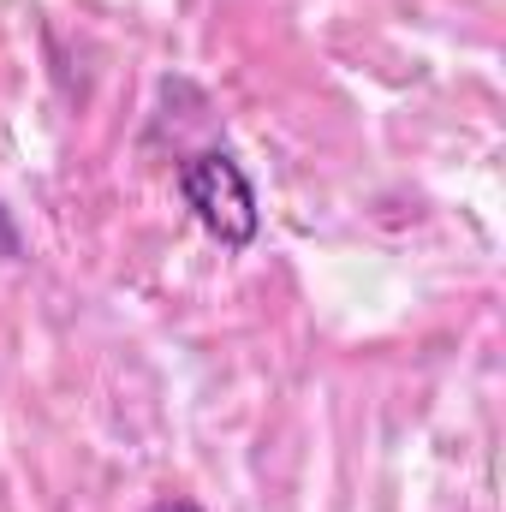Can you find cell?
Here are the masks:
<instances>
[{
  "instance_id": "cell-2",
  "label": "cell",
  "mask_w": 506,
  "mask_h": 512,
  "mask_svg": "<svg viewBox=\"0 0 506 512\" xmlns=\"http://www.w3.org/2000/svg\"><path fill=\"white\" fill-rule=\"evenodd\" d=\"M149 512H203V507H197V501H179V495H173V501H155Z\"/></svg>"
},
{
  "instance_id": "cell-1",
  "label": "cell",
  "mask_w": 506,
  "mask_h": 512,
  "mask_svg": "<svg viewBox=\"0 0 506 512\" xmlns=\"http://www.w3.org/2000/svg\"><path fill=\"white\" fill-rule=\"evenodd\" d=\"M179 197H185V209L197 215V227H203L209 239H221L227 251H245L256 239V227H262L251 179H245V167H239L227 149H197V155H185V161H179Z\"/></svg>"
}]
</instances>
